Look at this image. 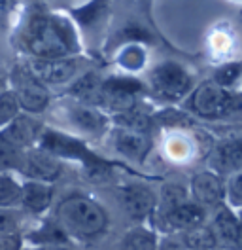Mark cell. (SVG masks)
<instances>
[{
  "label": "cell",
  "mask_w": 242,
  "mask_h": 250,
  "mask_svg": "<svg viewBox=\"0 0 242 250\" xmlns=\"http://www.w3.org/2000/svg\"><path fill=\"white\" fill-rule=\"evenodd\" d=\"M57 220L62 231L80 237H95L102 233L108 224L102 207L83 195H72L60 201L57 207Z\"/></svg>",
  "instance_id": "6da1fadb"
},
{
  "label": "cell",
  "mask_w": 242,
  "mask_h": 250,
  "mask_svg": "<svg viewBox=\"0 0 242 250\" xmlns=\"http://www.w3.org/2000/svg\"><path fill=\"white\" fill-rule=\"evenodd\" d=\"M166 222L178 229H197L204 222V210L201 205L183 201L166 210Z\"/></svg>",
  "instance_id": "5bb4252c"
},
{
  "label": "cell",
  "mask_w": 242,
  "mask_h": 250,
  "mask_svg": "<svg viewBox=\"0 0 242 250\" xmlns=\"http://www.w3.org/2000/svg\"><path fill=\"white\" fill-rule=\"evenodd\" d=\"M30 74L40 83H62L76 72V64L70 59H38L30 62Z\"/></svg>",
  "instance_id": "8fae6325"
},
{
  "label": "cell",
  "mask_w": 242,
  "mask_h": 250,
  "mask_svg": "<svg viewBox=\"0 0 242 250\" xmlns=\"http://www.w3.org/2000/svg\"><path fill=\"white\" fill-rule=\"evenodd\" d=\"M42 148L47 150L51 156H62V157H72V159H80L85 163V167L99 163V159L91 156L89 152L85 150L83 144H80L78 141L60 135V133H45L42 137Z\"/></svg>",
  "instance_id": "9c48e42d"
},
{
  "label": "cell",
  "mask_w": 242,
  "mask_h": 250,
  "mask_svg": "<svg viewBox=\"0 0 242 250\" xmlns=\"http://www.w3.org/2000/svg\"><path fill=\"white\" fill-rule=\"evenodd\" d=\"M118 125H121L125 131H133V133H146L150 129L151 120L148 116L140 114V112H133V110H127V112H120L118 114Z\"/></svg>",
  "instance_id": "7402d4cb"
},
{
  "label": "cell",
  "mask_w": 242,
  "mask_h": 250,
  "mask_svg": "<svg viewBox=\"0 0 242 250\" xmlns=\"http://www.w3.org/2000/svg\"><path fill=\"white\" fill-rule=\"evenodd\" d=\"M21 243L17 235H8V237H0V250H19Z\"/></svg>",
  "instance_id": "1f68e13d"
},
{
  "label": "cell",
  "mask_w": 242,
  "mask_h": 250,
  "mask_svg": "<svg viewBox=\"0 0 242 250\" xmlns=\"http://www.w3.org/2000/svg\"><path fill=\"white\" fill-rule=\"evenodd\" d=\"M114 144H116L118 152H121L129 159H135V161H140L148 154V148H150V142L142 133H133V131H125V129L116 135Z\"/></svg>",
  "instance_id": "2e32d148"
},
{
  "label": "cell",
  "mask_w": 242,
  "mask_h": 250,
  "mask_svg": "<svg viewBox=\"0 0 242 250\" xmlns=\"http://www.w3.org/2000/svg\"><path fill=\"white\" fill-rule=\"evenodd\" d=\"M225 199L233 207H242V169L231 172L225 184Z\"/></svg>",
  "instance_id": "484cf974"
},
{
  "label": "cell",
  "mask_w": 242,
  "mask_h": 250,
  "mask_svg": "<svg viewBox=\"0 0 242 250\" xmlns=\"http://www.w3.org/2000/svg\"><path fill=\"white\" fill-rule=\"evenodd\" d=\"M210 235L214 241H218L223 247H237L241 239V222L237 214L227 207L220 208L212 222Z\"/></svg>",
  "instance_id": "4fadbf2b"
},
{
  "label": "cell",
  "mask_w": 242,
  "mask_h": 250,
  "mask_svg": "<svg viewBox=\"0 0 242 250\" xmlns=\"http://www.w3.org/2000/svg\"><path fill=\"white\" fill-rule=\"evenodd\" d=\"M106 10V0H93L89 6H85L83 10H78L76 16L83 25H93L99 17L104 14Z\"/></svg>",
  "instance_id": "83f0119b"
},
{
  "label": "cell",
  "mask_w": 242,
  "mask_h": 250,
  "mask_svg": "<svg viewBox=\"0 0 242 250\" xmlns=\"http://www.w3.org/2000/svg\"><path fill=\"white\" fill-rule=\"evenodd\" d=\"M210 250H225V249H210Z\"/></svg>",
  "instance_id": "836d02e7"
},
{
  "label": "cell",
  "mask_w": 242,
  "mask_h": 250,
  "mask_svg": "<svg viewBox=\"0 0 242 250\" xmlns=\"http://www.w3.org/2000/svg\"><path fill=\"white\" fill-rule=\"evenodd\" d=\"M51 199H53V189L45 182L30 180L21 186V203L32 212L45 210L51 205Z\"/></svg>",
  "instance_id": "9a60e30c"
},
{
  "label": "cell",
  "mask_w": 242,
  "mask_h": 250,
  "mask_svg": "<svg viewBox=\"0 0 242 250\" xmlns=\"http://www.w3.org/2000/svg\"><path fill=\"white\" fill-rule=\"evenodd\" d=\"M21 171L27 176H30L36 182H53L60 172L59 161L51 154L42 152V150H34V152H27L21 156Z\"/></svg>",
  "instance_id": "ba28073f"
},
{
  "label": "cell",
  "mask_w": 242,
  "mask_h": 250,
  "mask_svg": "<svg viewBox=\"0 0 242 250\" xmlns=\"http://www.w3.org/2000/svg\"><path fill=\"white\" fill-rule=\"evenodd\" d=\"M17 110H19V104L12 91L0 93V125L10 124L17 116Z\"/></svg>",
  "instance_id": "4316f807"
},
{
  "label": "cell",
  "mask_w": 242,
  "mask_h": 250,
  "mask_svg": "<svg viewBox=\"0 0 242 250\" xmlns=\"http://www.w3.org/2000/svg\"><path fill=\"white\" fill-rule=\"evenodd\" d=\"M25 38L29 51L38 59H62L72 47L68 32L49 17H34Z\"/></svg>",
  "instance_id": "7a4b0ae2"
},
{
  "label": "cell",
  "mask_w": 242,
  "mask_h": 250,
  "mask_svg": "<svg viewBox=\"0 0 242 250\" xmlns=\"http://www.w3.org/2000/svg\"><path fill=\"white\" fill-rule=\"evenodd\" d=\"M120 203L133 218H146L155 208V195L142 184H129L120 189Z\"/></svg>",
  "instance_id": "30bf717a"
},
{
  "label": "cell",
  "mask_w": 242,
  "mask_h": 250,
  "mask_svg": "<svg viewBox=\"0 0 242 250\" xmlns=\"http://www.w3.org/2000/svg\"><path fill=\"white\" fill-rule=\"evenodd\" d=\"M191 108L201 118H222L227 116L233 108H237L235 97L229 89L220 87L214 80L202 82L191 95Z\"/></svg>",
  "instance_id": "3957f363"
},
{
  "label": "cell",
  "mask_w": 242,
  "mask_h": 250,
  "mask_svg": "<svg viewBox=\"0 0 242 250\" xmlns=\"http://www.w3.org/2000/svg\"><path fill=\"white\" fill-rule=\"evenodd\" d=\"M151 83L153 89L161 97L166 99H178L182 95H185L191 87V78L185 72V68L180 66L178 62L166 61L161 62L153 74H151Z\"/></svg>",
  "instance_id": "277c9868"
},
{
  "label": "cell",
  "mask_w": 242,
  "mask_h": 250,
  "mask_svg": "<svg viewBox=\"0 0 242 250\" xmlns=\"http://www.w3.org/2000/svg\"><path fill=\"white\" fill-rule=\"evenodd\" d=\"M17 222L12 210L0 208V237H8V235H17Z\"/></svg>",
  "instance_id": "f1b7e54d"
},
{
  "label": "cell",
  "mask_w": 242,
  "mask_h": 250,
  "mask_svg": "<svg viewBox=\"0 0 242 250\" xmlns=\"http://www.w3.org/2000/svg\"><path fill=\"white\" fill-rule=\"evenodd\" d=\"M191 195L201 207H216L225 199V182L218 172H199L191 178Z\"/></svg>",
  "instance_id": "52a82bcc"
},
{
  "label": "cell",
  "mask_w": 242,
  "mask_h": 250,
  "mask_svg": "<svg viewBox=\"0 0 242 250\" xmlns=\"http://www.w3.org/2000/svg\"><path fill=\"white\" fill-rule=\"evenodd\" d=\"M123 250H157V237L144 228L131 229L123 239Z\"/></svg>",
  "instance_id": "ffe728a7"
},
{
  "label": "cell",
  "mask_w": 242,
  "mask_h": 250,
  "mask_svg": "<svg viewBox=\"0 0 242 250\" xmlns=\"http://www.w3.org/2000/svg\"><path fill=\"white\" fill-rule=\"evenodd\" d=\"M157 250H187V247L178 239H163L161 243H157Z\"/></svg>",
  "instance_id": "4dcf8cb0"
},
{
  "label": "cell",
  "mask_w": 242,
  "mask_h": 250,
  "mask_svg": "<svg viewBox=\"0 0 242 250\" xmlns=\"http://www.w3.org/2000/svg\"><path fill=\"white\" fill-rule=\"evenodd\" d=\"M72 93L85 104H101L102 103V83L95 74H85L72 85Z\"/></svg>",
  "instance_id": "ac0fdd59"
},
{
  "label": "cell",
  "mask_w": 242,
  "mask_h": 250,
  "mask_svg": "<svg viewBox=\"0 0 242 250\" xmlns=\"http://www.w3.org/2000/svg\"><path fill=\"white\" fill-rule=\"evenodd\" d=\"M2 135L12 142L14 146L21 148V146H27V144H30V142L34 141V137H36V125L32 124L29 118H23V116L17 118L15 116L14 120L8 124L6 131Z\"/></svg>",
  "instance_id": "e0dca14e"
},
{
  "label": "cell",
  "mask_w": 242,
  "mask_h": 250,
  "mask_svg": "<svg viewBox=\"0 0 242 250\" xmlns=\"http://www.w3.org/2000/svg\"><path fill=\"white\" fill-rule=\"evenodd\" d=\"M210 165L218 172H235L242 169V137L222 141L210 154Z\"/></svg>",
  "instance_id": "7c38bea8"
},
{
  "label": "cell",
  "mask_w": 242,
  "mask_h": 250,
  "mask_svg": "<svg viewBox=\"0 0 242 250\" xmlns=\"http://www.w3.org/2000/svg\"><path fill=\"white\" fill-rule=\"evenodd\" d=\"M242 76V64L241 62H227L223 66H220L216 70V76H214V82L223 87V89H229L233 85H237V82L241 80Z\"/></svg>",
  "instance_id": "603a6c76"
},
{
  "label": "cell",
  "mask_w": 242,
  "mask_h": 250,
  "mask_svg": "<svg viewBox=\"0 0 242 250\" xmlns=\"http://www.w3.org/2000/svg\"><path fill=\"white\" fill-rule=\"evenodd\" d=\"M19 161H21L19 148L14 146L12 142L0 133V172L8 171V169H12L15 165H19Z\"/></svg>",
  "instance_id": "cb8c5ba5"
},
{
  "label": "cell",
  "mask_w": 242,
  "mask_h": 250,
  "mask_svg": "<svg viewBox=\"0 0 242 250\" xmlns=\"http://www.w3.org/2000/svg\"><path fill=\"white\" fill-rule=\"evenodd\" d=\"M40 250H66V249H62L59 245H47V247H42Z\"/></svg>",
  "instance_id": "d6a6232c"
},
{
  "label": "cell",
  "mask_w": 242,
  "mask_h": 250,
  "mask_svg": "<svg viewBox=\"0 0 242 250\" xmlns=\"http://www.w3.org/2000/svg\"><path fill=\"white\" fill-rule=\"evenodd\" d=\"M34 239H36V243L42 241V243H49V245H57V243H60V241L64 239V231L60 229L59 226H57V228L49 226V228H45L44 231L34 235Z\"/></svg>",
  "instance_id": "f546056e"
},
{
  "label": "cell",
  "mask_w": 242,
  "mask_h": 250,
  "mask_svg": "<svg viewBox=\"0 0 242 250\" xmlns=\"http://www.w3.org/2000/svg\"><path fill=\"white\" fill-rule=\"evenodd\" d=\"M146 59V53L144 49L138 46V44H129L123 51L120 53V64L127 70H138L142 68Z\"/></svg>",
  "instance_id": "d4e9b609"
},
{
  "label": "cell",
  "mask_w": 242,
  "mask_h": 250,
  "mask_svg": "<svg viewBox=\"0 0 242 250\" xmlns=\"http://www.w3.org/2000/svg\"><path fill=\"white\" fill-rule=\"evenodd\" d=\"M142 83L133 78H110L102 83V103L118 112H127L135 104Z\"/></svg>",
  "instance_id": "8992f818"
},
{
  "label": "cell",
  "mask_w": 242,
  "mask_h": 250,
  "mask_svg": "<svg viewBox=\"0 0 242 250\" xmlns=\"http://www.w3.org/2000/svg\"><path fill=\"white\" fill-rule=\"evenodd\" d=\"M70 120L81 131H87V133H101L104 129V118L93 106H85V104L74 106L70 110Z\"/></svg>",
  "instance_id": "d6986e66"
},
{
  "label": "cell",
  "mask_w": 242,
  "mask_h": 250,
  "mask_svg": "<svg viewBox=\"0 0 242 250\" xmlns=\"http://www.w3.org/2000/svg\"><path fill=\"white\" fill-rule=\"evenodd\" d=\"M21 203V186L12 176L0 174V208H8Z\"/></svg>",
  "instance_id": "44dd1931"
},
{
  "label": "cell",
  "mask_w": 242,
  "mask_h": 250,
  "mask_svg": "<svg viewBox=\"0 0 242 250\" xmlns=\"http://www.w3.org/2000/svg\"><path fill=\"white\" fill-rule=\"evenodd\" d=\"M15 85V99L17 104L23 106L29 112H42L49 103V93L44 87V83H40L27 70H17L14 76Z\"/></svg>",
  "instance_id": "5b68a950"
}]
</instances>
